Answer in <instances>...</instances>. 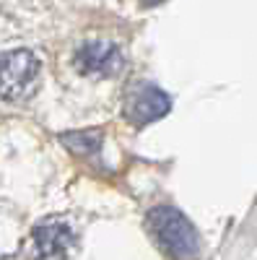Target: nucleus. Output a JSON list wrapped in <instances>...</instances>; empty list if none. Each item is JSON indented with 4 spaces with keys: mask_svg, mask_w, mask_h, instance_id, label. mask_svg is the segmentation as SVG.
<instances>
[{
    "mask_svg": "<svg viewBox=\"0 0 257 260\" xmlns=\"http://www.w3.org/2000/svg\"><path fill=\"white\" fill-rule=\"evenodd\" d=\"M145 226L156 245L174 260H195L200 255V237L185 213L171 206H154L145 213Z\"/></svg>",
    "mask_w": 257,
    "mask_h": 260,
    "instance_id": "f257e3e1",
    "label": "nucleus"
},
{
    "mask_svg": "<svg viewBox=\"0 0 257 260\" xmlns=\"http://www.w3.org/2000/svg\"><path fill=\"white\" fill-rule=\"evenodd\" d=\"M171 110V99L156 89V86H140L133 91L130 102L125 104V117L135 122V125H148L161 120L166 112Z\"/></svg>",
    "mask_w": 257,
    "mask_h": 260,
    "instance_id": "20e7f679",
    "label": "nucleus"
},
{
    "mask_svg": "<svg viewBox=\"0 0 257 260\" xmlns=\"http://www.w3.org/2000/svg\"><path fill=\"white\" fill-rule=\"evenodd\" d=\"M73 65L83 76H104L106 78V76H117L122 71L125 57H122L120 47L112 45V42L94 39V42H83L76 50Z\"/></svg>",
    "mask_w": 257,
    "mask_h": 260,
    "instance_id": "7ed1b4c3",
    "label": "nucleus"
},
{
    "mask_svg": "<svg viewBox=\"0 0 257 260\" xmlns=\"http://www.w3.org/2000/svg\"><path fill=\"white\" fill-rule=\"evenodd\" d=\"M36 260H62L73 247V229L65 221H45L31 232Z\"/></svg>",
    "mask_w": 257,
    "mask_h": 260,
    "instance_id": "39448f33",
    "label": "nucleus"
},
{
    "mask_svg": "<svg viewBox=\"0 0 257 260\" xmlns=\"http://www.w3.org/2000/svg\"><path fill=\"white\" fill-rule=\"evenodd\" d=\"M42 76V62L29 50H11L0 55V99L24 102L34 94Z\"/></svg>",
    "mask_w": 257,
    "mask_h": 260,
    "instance_id": "f03ea898",
    "label": "nucleus"
},
{
    "mask_svg": "<svg viewBox=\"0 0 257 260\" xmlns=\"http://www.w3.org/2000/svg\"><path fill=\"white\" fill-rule=\"evenodd\" d=\"M140 3H143V6H161L164 0H140Z\"/></svg>",
    "mask_w": 257,
    "mask_h": 260,
    "instance_id": "0eeeda50",
    "label": "nucleus"
},
{
    "mask_svg": "<svg viewBox=\"0 0 257 260\" xmlns=\"http://www.w3.org/2000/svg\"><path fill=\"white\" fill-rule=\"evenodd\" d=\"M60 141L78 156L96 154V151L101 148V133L99 130H76V133H65Z\"/></svg>",
    "mask_w": 257,
    "mask_h": 260,
    "instance_id": "423d86ee",
    "label": "nucleus"
}]
</instances>
